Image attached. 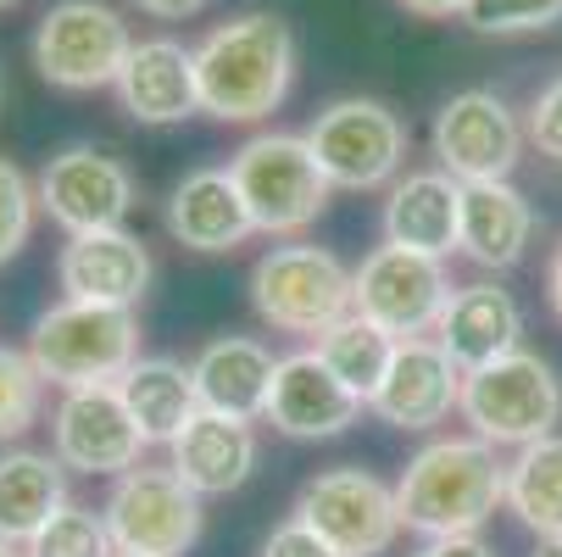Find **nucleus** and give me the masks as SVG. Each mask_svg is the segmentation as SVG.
<instances>
[{
	"instance_id": "21",
	"label": "nucleus",
	"mask_w": 562,
	"mask_h": 557,
	"mask_svg": "<svg viewBox=\"0 0 562 557\" xmlns=\"http://www.w3.org/2000/svg\"><path fill=\"white\" fill-rule=\"evenodd\" d=\"M257 430L246 419H223V413H195L173 441H168V468L206 502V497H228L257 474Z\"/></svg>"
},
{
	"instance_id": "36",
	"label": "nucleus",
	"mask_w": 562,
	"mask_h": 557,
	"mask_svg": "<svg viewBox=\"0 0 562 557\" xmlns=\"http://www.w3.org/2000/svg\"><path fill=\"white\" fill-rule=\"evenodd\" d=\"M134 7L145 18H156V23H184V18H195L206 7V0H134Z\"/></svg>"
},
{
	"instance_id": "24",
	"label": "nucleus",
	"mask_w": 562,
	"mask_h": 557,
	"mask_svg": "<svg viewBox=\"0 0 562 557\" xmlns=\"http://www.w3.org/2000/svg\"><path fill=\"white\" fill-rule=\"evenodd\" d=\"M535 241V207L513 179H479L462 185V229H457V252L479 268H518Z\"/></svg>"
},
{
	"instance_id": "25",
	"label": "nucleus",
	"mask_w": 562,
	"mask_h": 557,
	"mask_svg": "<svg viewBox=\"0 0 562 557\" xmlns=\"http://www.w3.org/2000/svg\"><path fill=\"white\" fill-rule=\"evenodd\" d=\"M67 508V468L56 452H7L0 457V541L29 546Z\"/></svg>"
},
{
	"instance_id": "40",
	"label": "nucleus",
	"mask_w": 562,
	"mask_h": 557,
	"mask_svg": "<svg viewBox=\"0 0 562 557\" xmlns=\"http://www.w3.org/2000/svg\"><path fill=\"white\" fill-rule=\"evenodd\" d=\"M0 557H29V546H12V541H0Z\"/></svg>"
},
{
	"instance_id": "38",
	"label": "nucleus",
	"mask_w": 562,
	"mask_h": 557,
	"mask_svg": "<svg viewBox=\"0 0 562 557\" xmlns=\"http://www.w3.org/2000/svg\"><path fill=\"white\" fill-rule=\"evenodd\" d=\"M546 296H551V312H557V324H562V241H557L551 268H546Z\"/></svg>"
},
{
	"instance_id": "29",
	"label": "nucleus",
	"mask_w": 562,
	"mask_h": 557,
	"mask_svg": "<svg viewBox=\"0 0 562 557\" xmlns=\"http://www.w3.org/2000/svg\"><path fill=\"white\" fill-rule=\"evenodd\" d=\"M45 374L34 368L29 352H12V346H0V446L7 441H23L40 413H45Z\"/></svg>"
},
{
	"instance_id": "5",
	"label": "nucleus",
	"mask_w": 562,
	"mask_h": 557,
	"mask_svg": "<svg viewBox=\"0 0 562 557\" xmlns=\"http://www.w3.org/2000/svg\"><path fill=\"white\" fill-rule=\"evenodd\" d=\"M457 413L485 446H529L540 435H557L562 424V379L540 352H507L491 368L462 374Z\"/></svg>"
},
{
	"instance_id": "37",
	"label": "nucleus",
	"mask_w": 562,
	"mask_h": 557,
	"mask_svg": "<svg viewBox=\"0 0 562 557\" xmlns=\"http://www.w3.org/2000/svg\"><path fill=\"white\" fill-rule=\"evenodd\" d=\"M413 18H462V7L468 0H401Z\"/></svg>"
},
{
	"instance_id": "4",
	"label": "nucleus",
	"mask_w": 562,
	"mask_h": 557,
	"mask_svg": "<svg viewBox=\"0 0 562 557\" xmlns=\"http://www.w3.org/2000/svg\"><path fill=\"white\" fill-rule=\"evenodd\" d=\"M228 174L251 207L257 234H301L329 212V196H335L306 134H284V129L251 134L228 156Z\"/></svg>"
},
{
	"instance_id": "26",
	"label": "nucleus",
	"mask_w": 562,
	"mask_h": 557,
	"mask_svg": "<svg viewBox=\"0 0 562 557\" xmlns=\"http://www.w3.org/2000/svg\"><path fill=\"white\" fill-rule=\"evenodd\" d=\"M123 402L145 435V446H168L195 413H201V396H195V374L173 357H139L123 379Z\"/></svg>"
},
{
	"instance_id": "9",
	"label": "nucleus",
	"mask_w": 562,
	"mask_h": 557,
	"mask_svg": "<svg viewBox=\"0 0 562 557\" xmlns=\"http://www.w3.org/2000/svg\"><path fill=\"white\" fill-rule=\"evenodd\" d=\"M112 546L123 557H184L201 541V497L173 468H128L112 480V497L101 508Z\"/></svg>"
},
{
	"instance_id": "6",
	"label": "nucleus",
	"mask_w": 562,
	"mask_h": 557,
	"mask_svg": "<svg viewBox=\"0 0 562 557\" xmlns=\"http://www.w3.org/2000/svg\"><path fill=\"white\" fill-rule=\"evenodd\" d=\"M251 307L279 335H329L351 318V268L324 246H273L251 268Z\"/></svg>"
},
{
	"instance_id": "19",
	"label": "nucleus",
	"mask_w": 562,
	"mask_h": 557,
	"mask_svg": "<svg viewBox=\"0 0 562 557\" xmlns=\"http://www.w3.org/2000/svg\"><path fill=\"white\" fill-rule=\"evenodd\" d=\"M440 352L473 374V368H491L502 363L507 352L524 346V307L513 290L479 279V285H457L451 290V307L440 312V330H435Z\"/></svg>"
},
{
	"instance_id": "41",
	"label": "nucleus",
	"mask_w": 562,
	"mask_h": 557,
	"mask_svg": "<svg viewBox=\"0 0 562 557\" xmlns=\"http://www.w3.org/2000/svg\"><path fill=\"white\" fill-rule=\"evenodd\" d=\"M0 107H7V67H0Z\"/></svg>"
},
{
	"instance_id": "1",
	"label": "nucleus",
	"mask_w": 562,
	"mask_h": 557,
	"mask_svg": "<svg viewBox=\"0 0 562 557\" xmlns=\"http://www.w3.org/2000/svg\"><path fill=\"white\" fill-rule=\"evenodd\" d=\"M201 112L217 123H262L295 85V34L279 12H246L217 23L195 45Z\"/></svg>"
},
{
	"instance_id": "23",
	"label": "nucleus",
	"mask_w": 562,
	"mask_h": 557,
	"mask_svg": "<svg viewBox=\"0 0 562 557\" xmlns=\"http://www.w3.org/2000/svg\"><path fill=\"white\" fill-rule=\"evenodd\" d=\"M384 246L418 252V257H451L457 229H462V185L440 168L395 179L384 196Z\"/></svg>"
},
{
	"instance_id": "30",
	"label": "nucleus",
	"mask_w": 562,
	"mask_h": 557,
	"mask_svg": "<svg viewBox=\"0 0 562 557\" xmlns=\"http://www.w3.org/2000/svg\"><path fill=\"white\" fill-rule=\"evenodd\" d=\"M29 557H117L112 546V530L95 508H78L67 502L34 541H29Z\"/></svg>"
},
{
	"instance_id": "28",
	"label": "nucleus",
	"mask_w": 562,
	"mask_h": 557,
	"mask_svg": "<svg viewBox=\"0 0 562 557\" xmlns=\"http://www.w3.org/2000/svg\"><path fill=\"white\" fill-rule=\"evenodd\" d=\"M395 346H401V341L384 335L379 324H368L362 312L340 318L329 335H317V357H324V363L335 368V379H340L351 396H362V402H373V390L384 385Z\"/></svg>"
},
{
	"instance_id": "32",
	"label": "nucleus",
	"mask_w": 562,
	"mask_h": 557,
	"mask_svg": "<svg viewBox=\"0 0 562 557\" xmlns=\"http://www.w3.org/2000/svg\"><path fill=\"white\" fill-rule=\"evenodd\" d=\"M34 212H40V196H34V179L12 163V156H0V268H7L34 234Z\"/></svg>"
},
{
	"instance_id": "22",
	"label": "nucleus",
	"mask_w": 562,
	"mask_h": 557,
	"mask_svg": "<svg viewBox=\"0 0 562 557\" xmlns=\"http://www.w3.org/2000/svg\"><path fill=\"white\" fill-rule=\"evenodd\" d=\"M273 368H279V357H273L262 341H251V335H217V341H206L201 357L190 363L201 413L246 419V424L268 419Z\"/></svg>"
},
{
	"instance_id": "8",
	"label": "nucleus",
	"mask_w": 562,
	"mask_h": 557,
	"mask_svg": "<svg viewBox=\"0 0 562 557\" xmlns=\"http://www.w3.org/2000/svg\"><path fill=\"white\" fill-rule=\"evenodd\" d=\"M306 145L335 190H379L407 163V129L373 96L329 101L306 123Z\"/></svg>"
},
{
	"instance_id": "7",
	"label": "nucleus",
	"mask_w": 562,
	"mask_h": 557,
	"mask_svg": "<svg viewBox=\"0 0 562 557\" xmlns=\"http://www.w3.org/2000/svg\"><path fill=\"white\" fill-rule=\"evenodd\" d=\"M134 51L128 23L106 0H56L34 29V67L56 90H112Z\"/></svg>"
},
{
	"instance_id": "20",
	"label": "nucleus",
	"mask_w": 562,
	"mask_h": 557,
	"mask_svg": "<svg viewBox=\"0 0 562 557\" xmlns=\"http://www.w3.org/2000/svg\"><path fill=\"white\" fill-rule=\"evenodd\" d=\"M168 234L195 257H223L234 246H246L257 223L228 168H195L168 196Z\"/></svg>"
},
{
	"instance_id": "2",
	"label": "nucleus",
	"mask_w": 562,
	"mask_h": 557,
	"mask_svg": "<svg viewBox=\"0 0 562 557\" xmlns=\"http://www.w3.org/2000/svg\"><path fill=\"white\" fill-rule=\"evenodd\" d=\"M395 508L401 530H418L424 541L479 535L496 508H507V463H496V446L479 435L429 441L395 480Z\"/></svg>"
},
{
	"instance_id": "14",
	"label": "nucleus",
	"mask_w": 562,
	"mask_h": 557,
	"mask_svg": "<svg viewBox=\"0 0 562 557\" xmlns=\"http://www.w3.org/2000/svg\"><path fill=\"white\" fill-rule=\"evenodd\" d=\"M524 129L513 118V107L496 90H462L435 112L429 145L440 174H451L457 185H479V179H507L524 156Z\"/></svg>"
},
{
	"instance_id": "43",
	"label": "nucleus",
	"mask_w": 562,
	"mask_h": 557,
	"mask_svg": "<svg viewBox=\"0 0 562 557\" xmlns=\"http://www.w3.org/2000/svg\"><path fill=\"white\" fill-rule=\"evenodd\" d=\"M117 557H123V552H117Z\"/></svg>"
},
{
	"instance_id": "13",
	"label": "nucleus",
	"mask_w": 562,
	"mask_h": 557,
	"mask_svg": "<svg viewBox=\"0 0 562 557\" xmlns=\"http://www.w3.org/2000/svg\"><path fill=\"white\" fill-rule=\"evenodd\" d=\"M50 452L72 474L117 480V474L139 468L145 435L117 385H85V390H61V402L50 413Z\"/></svg>"
},
{
	"instance_id": "35",
	"label": "nucleus",
	"mask_w": 562,
	"mask_h": 557,
	"mask_svg": "<svg viewBox=\"0 0 562 557\" xmlns=\"http://www.w3.org/2000/svg\"><path fill=\"white\" fill-rule=\"evenodd\" d=\"M413 557H496L479 535H440V541H424Z\"/></svg>"
},
{
	"instance_id": "18",
	"label": "nucleus",
	"mask_w": 562,
	"mask_h": 557,
	"mask_svg": "<svg viewBox=\"0 0 562 557\" xmlns=\"http://www.w3.org/2000/svg\"><path fill=\"white\" fill-rule=\"evenodd\" d=\"M117 107L145 129H173L201 112L195 85V51L179 40H134L123 73H117Z\"/></svg>"
},
{
	"instance_id": "31",
	"label": "nucleus",
	"mask_w": 562,
	"mask_h": 557,
	"mask_svg": "<svg viewBox=\"0 0 562 557\" xmlns=\"http://www.w3.org/2000/svg\"><path fill=\"white\" fill-rule=\"evenodd\" d=\"M462 23L473 34H540L562 23V0H468Z\"/></svg>"
},
{
	"instance_id": "17",
	"label": "nucleus",
	"mask_w": 562,
	"mask_h": 557,
	"mask_svg": "<svg viewBox=\"0 0 562 557\" xmlns=\"http://www.w3.org/2000/svg\"><path fill=\"white\" fill-rule=\"evenodd\" d=\"M462 402V368L440 352V341H401L384 385L373 390V413L390 430H435Z\"/></svg>"
},
{
	"instance_id": "11",
	"label": "nucleus",
	"mask_w": 562,
	"mask_h": 557,
	"mask_svg": "<svg viewBox=\"0 0 562 557\" xmlns=\"http://www.w3.org/2000/svg\"><path fill=\"white\" fill-rule=\"evenodd\" d=\"M295 519L312 524L340 557H384L401 535L395 486H384L368 468H324L295 497Z\"/></svg>"
},
{
	"instance_id": "16",
	"label": "nucleus",
	"mask_w": 562,
	"mask_h": 557,
	"mask_svg": "<svg viewBox=\"0 0 562 557\" xmlns=\"http://www.w3.org/2000/svg\"><path fill=\"white\" fill-rule=\"evenodd\" d=\"M56 285L67 301H101V307H139L150 290V252L128 229L67 234L56 257Z\"/></svg>"
},
{
	"instance_id": "15",
	"label": "nucleus",
	"mask_w": 562,
	"mask_h": 557,
	"mask_svg": "<svg viewBox=\"0 0 562 557\" xmlns=\"http://www.w3.org/2000/svg\"><path fill=\"white\" fill-rule=\"evenodd\" d=\"M362 396H351L335 368L312 352H290L273 368V390H268V424L290 441H335L362 419Z\"/></svg>"
},
{
	"instance_id": "34",
	"label": "nucleus",
	"mask_w": 562,
	"mask_h": 557,
	"mask_svg": "<svg viewBox=\"0 0 562 557\" xmlns=\"http://www.w3.org/2000/svg\"><path fill=\"white\" fill-rule=\"evenodd\" d=\"M262 557H340L324 535H317L312 524H301V519H284L268 541H262Z\"/></svg>"
},
{
	"instance_id": "33",
	"label": "nucleus",
	"mask_w": 562,
	"mask_h": 557,
	"mask_svg": "<svg viewBox=\"0 0 562 557\" xmlns=\"http://www.w3.org/2000/svg\"><path fill=\"white\" fill-rule=\"evenodd\" d=\"M524 134H529V145L546 156V163H557V168H562V73H557L551 85L535 96Z\"/></svg>"
},
{
	"instance_id": "39",
	"label": "nucleus",
	"mask_w": 562,
	"mask_h": 557,
	"mask_svg": "<svg viewBox=\"0 0 562 557\" xmlns=\"http://www.w3.org/2000/svg\"><path fill=\"white\" fill-rule=\"evenodd\" d=\"M535 557H562V541H540V546H535Z\"/></svg>"
},
{
	"instance_id": "3",
	"label": "nucleus",
	"mask_w": 562,
	"mask_h": 557,
	"mask_svg": "<svg viewBox=\"0 0 562 557\" xmlns=\"http://www.w3.org/2000/svg\"><path fill=\"white\" fill-rule=\"evenodd\" d=\"M34 368L56 390L85 385H117L139 363V318L134 307H101V301H56L34 318L29 346Z\"/></svg>"
},
{
	"instance_id": "27",
	"label": "nucleus",
	"mask_w": 562,
	"mask_h": 557,
	"mask_svg": "<svg viewBox=\"0 0 562 557\" xmlns=\"http://www.w3.org/2000/svg\"><path fill=\"white\" fill-rule=\"evenodd\" d=\"M507 513L529 535L562 541V435L518 446V457L507 463Z\"/></svg>"
},
{
	"instance_id": "10",
	"label": "nucleus",
	"mask_w": 562,
	"mask_h": 557,
	"mask_svg": "<svg viewBox=\"0 0 562 557\" xmlns=\"http://www.w3.org/2000/svg\"><path fill=\"white\" fill-rule=\"evenodd\" d=\"M451 274L440 257H418L401 246H379L351 268V307L395 341H429L440 312L451 307Z\"/></svg>"
},
{
	"instance_id": "12",
	"label": "nucleus",
	"mask_w": 562,
	"mask_h": 557,
	"mask_svg": "<svg viewBox=\"0 0 562 557\" xmlns=\"http://www.w3.org/2000/svg\"><path fill=\"white\" fill-rule=\"evenodd\" d=\"M34 196H40V212L67 234L123 229L134 212V174L123 156L101 145H67L40 168Z\"/></svg>"
},
{
	"instance_id": "42",
	"label": "nucleus",
	"mask_w": 562,
	"mask_h": 557,
	"mask_svg": "<svg viewBox=\"0 0 562 557\" xmlns=\"http://www.w3.org/2000/svg\"><path fill=\"white\" fill-rule=\"evenodd\" d=\"M7 7H18V0H0V12H7Z\"/></svg>"
}]
</instances>
